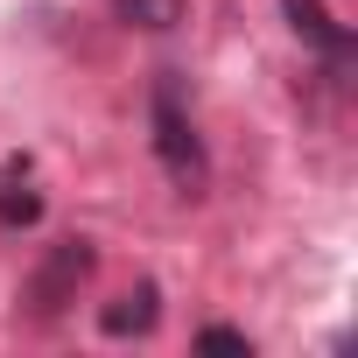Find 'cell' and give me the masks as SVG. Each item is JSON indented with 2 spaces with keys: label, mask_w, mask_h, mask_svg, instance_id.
<instances>
[{
  "label": "cell",
  "mask_w": 358,
  "mask_h": 358,
  "mask_svg": "<svg viewBox=\"0 0 358 358\" xmlns=\"http://www.w3.org/2000/svg\"><path fill=\"white\" fill-rule=\"evenodd\" d=\"M92 267H99V246H92V239H57V246L36 260V274L22 281V316H29V323H57V316L78 302V288L92 281Z\"/></svg>",
  "instance_id": "obj_1"
},
{
  "label": "cell",
  "mask_w": 358,
  "mask_h": 358,
  "mask_svg": "<svg viewBox=\"0 0 358 358\" xmlns=\"http://www.w3.org/2000/svg\"><path fill=\"white\" fill-rule=\"evenodd\" d=\"M155 155H162L169 183L183 190V197H204L211 162H204V141H197V127H190V113H183L176 78H155Z\"/></svg>",
  "instance_id": "obj_2"
},
{
  "label": "cell",
  "mask_w": 358,
  "mask_h": 358,
  "mask_svg": "<svg viewBox=\"0 0 358 358\" xmlns=\"http://www.w3.org/2000/svg\"><path fill=\"white\" fill-rule=\"evenodd\" d=\"M155 323H162V288L155 281H141V288H127V295H113L99 309V330L106 337H148Z\"/></svg>",
  "instance_id": "obj_3"
},
{
  "label": "cell",
  "mask_w": 358,
  "mask_h": 358,
  "mask_svg": "<svg viewBox=\"0 0 358 358\" xmlns=\"http://www.w3.org/2000/svg\"><path fill=\"white\" fill-rule=\"evenodd\" d=\"M288 22H295V36H309L323 57H344V50H351V36H344V29L316 8V0H288Z\"/></svg>",
  "instance_id": "obj_4"
},
{
  "label": "cell",
  "mask_w": 358,
  "mask_h": 358,
  "mask_svg": "<svg viewBox=\"0 0 358 358\" xmlns=\"http://www.w3.org/2000/svg\"><path fill=\"white\" fill-rule=\"evenodd\" d=\"M183 8H190V0H113V22L162 36V29H176V22H183Z\"/></svg>",
  "instance_id": "obj_5"
},
{
  "label": "cell",
  "mask_w": 358,
  "mask_h": 358,
  "mask_svg": "<svg viewBox=\"0 0 358 358\" xmlns=\"http://www.w3.org/2000/svg\"><path fill=\"white\" fill-rule=\"evenodd\" d=\"M36 218H43V197H36V190H22V183L0 190V232H29Z\"/></svg>",
  "instance_id": "obj_6"
},
{
  "label": "cell",
  "mask_w": 358,
  "mask_h": 358,
  "mask_svg": "<svg viewBox=\"0 0 358 358\" xmlns=\"http://www.w3.org/2000/svg\"><path fill=\"white\" fill-rule=\"evenodd\" d=\"M197 344H204V351H246V358H253V337H246V330H232V323H204V330H197Z\"/></svg>",
  "instance_id": "obj_7"
}]
</instances>
